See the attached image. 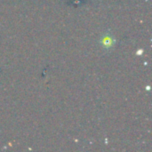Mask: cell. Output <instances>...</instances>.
Instances as JSON below:
<instances>
[{"label": "cell", "mask_w": 152, "mask_h": 152, "mask_svg": "<svg viewBox=\"0 0 152 152\" xmlns=\"http://www.w3.org/2000/svg\"><path fill=\"white\" fill-rule=\"evenodd\" d=\"M100 42H101V45L102 46V48H104L106 50H110L111 48H113L115 46L116 39L110 33L107 32V33L103 34Z\"/></svg>", "instance_id": "obj_1"}]
</instances>
